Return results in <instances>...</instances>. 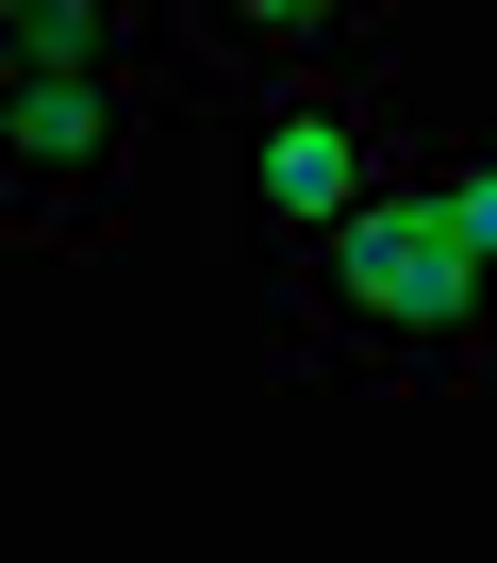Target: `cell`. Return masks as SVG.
Instances as JSON below:
<instances>
[{"mask_svg":"<svg viewBox=\"0 0 497 563\" xmlns=\"http://www.w3.org/2000/svg\"><path fill=\"white\" fill-rule=\"evenodd\" d=\"M283 349L316 382H382V398H481L497 382V265L464 249L448 150H398L382 199L283 265Z\"/></svg>","mask_w":497,"mask_h":563,"instance_id":"6da1fadb","label":"cell"},{"mask_svg":"<svg viewBox=\"0 0 497 563\" xmlns=\"http://www.w3.org/2000/svg\"><path fill=\"white\" fill-rule=\"evenodd\" d=\"M150 150V84H18V232L34 249H117Z\"/></svg>","mask_w":497,"mask_h":563,"instance_id":"3957f363","label":"cell"},{"mask_svg":"<svg viewBox=\"0 0 497 563\" xmlns=\"http://www.w3.org/2000/svg\"><path fill=\"white\" fill-rule=\"evenodd\" d=\"M415 133L382 117V67H332V84H283L266 117H248V216H266V249L299 265V249H332L365 199H382V166H398Z\"/></svg>","mask_w":497,"mask_h":563,"instance_id":"7a4b0ae2","label":"cell"}]
</instances>
